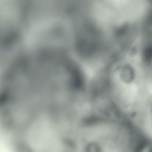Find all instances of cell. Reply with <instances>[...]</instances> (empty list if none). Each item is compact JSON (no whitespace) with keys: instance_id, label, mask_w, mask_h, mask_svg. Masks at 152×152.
<instances>
[{"instance_id":"1","label":"cell","mask_w":152,"mask_h":152,"mask_svg":"<svg viewBox=\"0 0 152 152\" xmlns=\"http://www.w3.org/2000/svg\"><path fill=\"white\" fill-rule=\"evenodd\" d=\"M136 142L132 152H142L148 144L147 139L141 136L137 140Z\"/></svg>"},{"instance_id":"2","label":"cell","mask_w":152,"mask_h":152,"mask_svg":"<svg viewBox=\"0 0 152 152\" xmlns=\"http://www.w3.org/2000/svg\"><path fill=\"white\" fill-rule=\"evenodd\" d=\"M84 152H101L100 148L97 143L91 142L85 147Z\"/></svg>"},{"instance_id":"3","label":"cell","mask_w":152,"mask_h":152,"mask_svg":"<svg viewBox=\"0 0 152 152\" xmlns=\"http://www.w3.org/2000/svg\"><path fill=\"white\" fill-rule=\"evenodd\" d=\"M136 139H137V138L136 139Z\"/></svg>"},{"instance_id":"4","label":"cell","mask_w":152,"mask_h":152,"mask_svg":"<svg viewBox=\"0 0 152 152\" xmlns=\"http://www.w3.org/2000/svg\"></svg>"}]
</instances>
